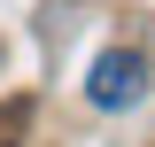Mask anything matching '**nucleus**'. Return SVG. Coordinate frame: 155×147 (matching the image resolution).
<instances>
[{
    "instance_id": "1",
    "label": "nucleus",
    "mask_w": 155,
    "mask_h": 147,
    "mask_svg": "<svg viewBox=\"0 0 155 147\" xmlns=\"http://www.w3.org/2000/svg\"><path fill=\"white\" fill-rule=\"evenodd\" d=\"M140 93H147V54H140V47L93 54V70H85V101H93V109H132Z\"/></svg>"
},
{
    "instance_id": "2",
    "label": "nucleus",
    "mask_w": 155,
    "mask_h": 147,
    "mask_svg": "<svg viewBox=\"0 0 155 147\" xmlns=\"http://www.w3.org/2000/svg\"><path fill=\"white\" fill-rule=\"evenodd\" d=\"M0 147H16V139H8V132H0Z\"/></svg>"
}]
</instances>
